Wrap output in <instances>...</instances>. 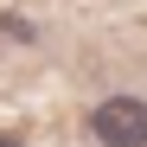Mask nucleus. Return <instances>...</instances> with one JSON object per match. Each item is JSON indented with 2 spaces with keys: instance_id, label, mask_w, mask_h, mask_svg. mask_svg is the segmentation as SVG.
Returning a JSON list of instances; mask_svg holds the SVG:
<instances>
[{
  "instance_id": "obj_1",
  "label": "nucleus",
  "mask_w": 147,
  "mask_h": 147,
  "mask_svg": "<svg viewBox=\"0 0 147 147\" xmlns=\"http://www.w3.org/2000/svg\"><path fill=\"white\" fill-rule=\"evenodd\" d=\"M90 128L102 134V147H147V102H134V96H109V102L90 115Z\"/></svg>"
},
{
  "instance_id": "obj_2",
  "label": "nucleus",
  "mask_w": 147,
  "mask_h": 147,
  "mask_svg": "<svg viewBox=\"0 0 147 147\" xmlns=\"http://www.w3.org/2000/svg\"><path fill=\"white\" fill-rule=\"evenodd\" d=\"M0 147H19V141H13V134H0Z\"/></svg>"
}]
</instances>
